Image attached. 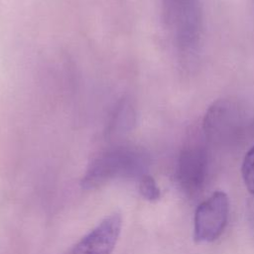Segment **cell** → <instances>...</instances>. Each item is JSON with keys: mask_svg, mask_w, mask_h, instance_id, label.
Instances as JSON below:
<instances>
[{"mask_svg": "<svg viewBox=\"0 0 254 254\" xmlns=\"http://www.w3.org/2000/svg\"><path fill=\"white\" fill-rule=\"evenodd\" d=\"M207 169L204 150L198 145L186 147L179 158L177 179L181 189L190 195L195 194L202 188Z\"/></svg>", "mask_w": 254, "mask_h": 254, "instance_id": "5", "label": "cell"}, {"mask_svg": "<svg viewBox=\"0 0 254 254\" xmlns=\"http://www.w3.org/2000/svg\"><path fill=\"white\" fill-rule=\"evenodd\" d=\"M247 220L254 235V193H252V196L247 203Z\"/></svg>", "mask_w": 254, "mask_h": 254, "instance_id": "9", "label": "cell"}, {"mask_svg": "<svg viewBox=\"0 0 254 254\" xmlns=\"http://www.w3.org/2000/svg\"><path fill=\"white\" fill-rule=\"evenodd\" d=\"M241 176L249 192L254 193V145L245 154L241 166Z\"/></svg>", "mask_w": 254, "mask_h": 254, "instance_id": "7", "label": "cell"}, {"mask_svg": "<svg viewBox=\"0 0 254 254\" xmlns=\"http://www.w3.org/2000/svg\"><path fill=\"white\" fill-rule=\"evenodd\" d=\"M167 20L184 46L196 41L199 30V12L196 0H166Z\"/></svg>", "mask_w": 254, "mask_h": 254, "instance_id": "4", "label": "cell"}, {"mask_svg": "<svg viewBox=\"0 0 254 254\" xmlns=\"http://www.w3.org/2000/svg\"><path fill=\"white\" fill-rule=\"evenodd\" d=\"M139 191L141 195L149 201H156L161 196V190L156 181L152 176L147 174L139 179Z\"/></svg>", "mask_w": 254, "mask_h": 254, "instance_id": "8", "label": "cell"}, {"mask_svg": "<svg viewBox=\"0 0 254 254\" xmlns=\"http://www.w3.org/2000/svg\"><path fill=\"white\" fill-rule=\"evenodd\" d=\"M146 155L132 147H116L95 158L85 171L80 185L82 189L98 188L117 179H140L145 175Z\"/></svg>", "mask_w": 254, "mask_h": 254, "instance_id": "1", "label": "cell"}, {"mask_svg": "<svg viewBox=\"0 0 254 254\" xmlns=\"http://www.w3.org/2000/svg\"><path fill=\"white\" fill-rule=\"evenodd\" d=\"M134 122V112L132 106L128 102H123L117 108L111 123L112 131L122 132L131 127Z\"/></svg>", "mask_w": 254, "mask_h": 254, "instance_id": "6", "label": "cell"}, {"mask_svg": "<svg viewBox=\"0 0 254 254\" xmlns=\"http://www.w3.org/2000/svg\"><path fill=\"white\" fill-rule=\"evenodd\" d=\"M229 217V199L222 190L212 192L196 207L193 217V239L197 243L216 240L224 231Z\"/></svg>", "mask_w": 254, "mask_h": 254, "instance_id": "2", "label": "cell"}, {"mask_svg": "<svg viewBox=\"0 0 254 254\" xmlns=\"http://www.w3.org/2000/svg\"><path fill=\"white\" fill-rule=\"evenodd\" d=\"M122 229V216L113 212L102 218L64 254H112Z\"/></svg>", "mask_w": 254, "mask_h": 254, "instance_id": "3", "label": "cell"}]
</instances>
